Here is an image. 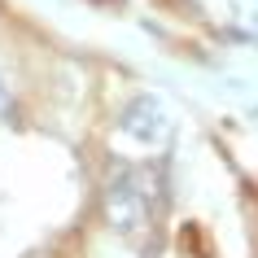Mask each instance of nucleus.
<instances>
[{
  "label": "nucleus",
  "instance_id": "1",
  "mask_svg": "<svg viewBox=\"0 0 258 258\" xmlns=\"http://www.w3.org/2000/svg\"><path fill=\"white\" fill-rule=\"evenodd\" d=\"M101 215H105V223H109L114 232H122V236L140 232L145 223H149V215H153L149 175H145V171H122L118 179H109Z\"/></svg>",
  "mask_w": 258,
  "mask_h": 258
},
{
  "label": "nucleus",
  "instance_id": "2",
  "mask_svg": "<svg viewBox=\"0 0 258 258\" xmlns=\"http://www.w3.org/2000/svg\"><path fill=\"white\" fill-rule=\"evenodd\" d=\"M118 127H122V136L136 140V145H162L166 132H171V109H166L162 96L145 92V96H136L132 105L122 109Z\"/></svg>",
  "mask_w": 258,
  "mask_h": 258
},
{
  "label": "nucleus",
  "instance_id": "3",
  "mask_svg": "<svg viewBox=\"0 0 258 258\" xmlns=\"http://www.w3.org/2000/svg\"><path fill=\"white\" fill-rule=\"evenodd\" d=\"M5 109H9V83L0 79V114H5Z\"/></svg>",
  "mask_w": 258,
  "mask_h": 258
}]
</instances>
